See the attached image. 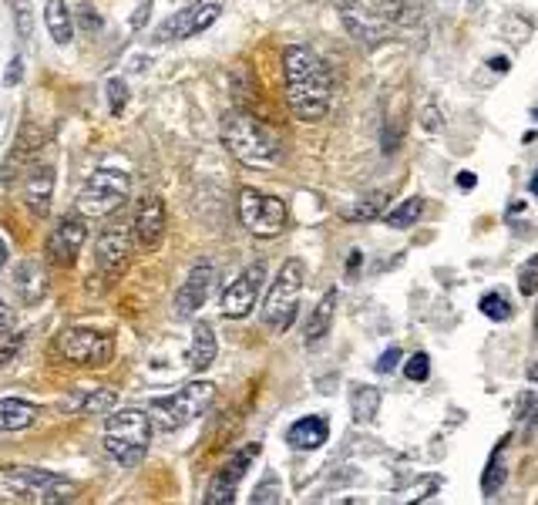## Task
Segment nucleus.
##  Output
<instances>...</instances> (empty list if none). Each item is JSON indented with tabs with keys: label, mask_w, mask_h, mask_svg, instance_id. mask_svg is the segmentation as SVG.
I'll return each mask as SVG.
<instances>
[{
	"label": "nucleus",
	"mask_w": 538,
	"mask_h": 505,
	"mask_svg": "<svg viewBox=\"0 0 538 505\" xmlns=\"http://www.w3.org/2000/svg\"><path fill=\"white\" fill-rule=\"evenodd\" d=\"M283 75H286V101L300 122H320L330 112L333 78L317 51L290 44L283 51Z\"/></svg>",
	"instance_id": "f257e3e1"
},
{
	"label": "nucleus",
	"mask_w": 538,
	"mask_h": 505,
	"mask_svg": "<svg viewBox=\"0 0 538 505\" xmlns=\"http://www.w3.org/2000/svg\"><path fill=\"white\" fill-rule=\"evenodd\" d=\"M219 135L226 152L246 169H276L286 155L280 132L249 112H229L222 118Z\"/></svg>",
	"instance_id": "f03ea898"
},
{
	"label": "nucleus",
	"mask_w": 538,
	"mask_h": 505,
	"mask_svg": "<svg viewBox=\"0 0 538 505\" xmlns=\"http://www.w3.org/2000/svg\"><path fill=\"white\" fill-rule=\"evenodd\" d=\"M78 499V485L37 465L0 468V502L11 505H61Z\"/></svg>",
	"instance_id": "7ed1b4c3"
},
{
	"label": "nucleus",
	"mask_w": 538,
	"mask_h": 505,
	"mask_svg": "<svg viewBox=\"0 0 538 505\" xmlns=\"http://www.w3.org/2000/svg\"><path fill=\"white\" fill-rule=\"evenodd\" d=\"M152 415L142 408H118L111 411L105 421V452L115 458L122 468L142 465V458L148 455V445H152Z\"/></svg>",
	"instance_id": "20e7f679"
},
{
	"label": "nucleus",
	"mask_w": 538,
	"mask_h": 505,
	"mask_svg": "<svg viewBox=\"0 0 538 505\" xmlns=\"http://www.w3.org/2000/svg\"><path fill=\"white\" fill-rule=\"evenodd\" d=\"M303 280H306V266L303 260H286L276 273L273 287H269L263 310H259V320L263 327H269L273 334H286L293 327L296 314H300V297H303Z\"/></svg>",
	"instance_id": "39448f33"
},
{
	"label": "nucleus",
	"mask_w": 538,
	"mask_h": 505,
	"mask_svg": "<svg viewBox=\"0 0 538 505\" xmlns=\"http://www.w3.org/2000/svg\"><path fill=\"white\" fill-rule=\"evenodd\" d=\"M212 401H216V384L192 381V384H182L179 391L165 394V398H155L148 404V415H152V425L159 431H179L189 425V421H196L199 415H206Z\"/></svg>",
	"instance_id": "423d86ee"
},
{
	"label": "nucleus",
	"mask_w": 538,
	"mask_h": 505,
	"mask_svg": "<svg viewBox=\"0 0 538 505\" xmlns=\"http://www.w3.org/2000/svg\"><path fill=\"white\" fill-rule=\"evenodd\" d=\"M128 192H132V179L122 169H95L91 179L85 182V189L78 192V213L88 219H105L115 209L125 206Z\"/></svg>",
	"instance_id": "0eeeda50"
},
{
	"label": "nucleus",
	"mask_w": 538,
	"mask_h": 505,
	"mask_svg": "<svg viewBox=\"0 0 538 505\" xmlns=\"http://www.w3.org/2000/svg\"><path fill=\"white\" fill-rule=\"evenodd\" d=\"M239 223L259 240H273L280 236L286 223H290V209L280 196H266L259 189H243L239 192Z\"/></svg>",
	"instance_id": "6e6552de"
},
{
	"label": "nucleus",
	"mask_w": 538,
	"mask_h": 505,
	"mask_svg": "<svg viewBox=\"0 0 538 505\" xmlns=\"http://www.w3.org/2000/svg\"><path fill=\"white\" fill-rule=\"evenodd\" d=\"M54 351H58L68 364L105 367L111 357H115V337L105 334V330H91V327H68L58 334Z\"/></svg>",
	"instance_id": "1a4fd4ad"
},
{
	"label": "nucleus",
	"mask_w": 538,
	"mask_h": 505,
	"mask_svg": "<svg viewBox=\"0 0 538 505\" xmlns=\"http://www.w3.org/2000/svg\"><path fill=\"white\" fill-rule=\"evenodd\" d=\"M85 243H88V216H81L78 209H74V213L61 216L58 223H54L44 253H48V263L51 266H58V270H68V266L78 263L81 246H85Z\"/></svg>",
	"instance_id": "9d476101"
},
{
	"label": "nucleus",
	"mask_w": 538,
	"mask_h": 505,
	"mask_svg": "<svg viewBox=\"0 0 538 505\" xmlns=\"http://www.w3.org/2000/svg\"><path fill=\"white\" fill-rule=\"evenodd\" d=\"M132 253H135V236L125 233V229H105L95 243V266L98 277L105 283H118L132 266Z\"/></svg>",
	"instance_id": "9b49d317"
},
{
	"label": "nucleus",
	"mask_w": 538,
	"mask_h": 505,
	"mask_svg": "<svg viewBox=\"0 0 538 505\" xmlns=\"http://www.w3.org/2000/svg\"><path fill=\"white\" fill-rule=\"evenodd\" d=\"M263 280H266V266L263 263L246 266V270L226 287V293H222V300H219L222 317H229V320L249 317V310H253L256 300H259V290H263Z\"/></svg>",
	"instance_id": "f8f14e48"
},
{
	"label": "nucleus",
	"mask_w": 538,
	"mask_h": 505,
	"mask_svg": "<svg viewBox=\"0 0 538 505\" xmlns=\"http://www.w3.org/2000/svg\"><path fill=\"white\" fill-rule=\"evenodd\" d=\"M219 14H222V4H216V0L182 7V11H175L169 21L159 27L155 41H185V38H196V34L209 31V27L219 21Z\"/></svg>",
	"instance_id": "ddd939ff"
},
{
	"label": "nucleus",
	"mask_w": 538,
	"mask_h": 505,
	"mask_svg": "<svg viewBox=\"0 0 538 505\" xmlns=\"http://www.w3.org/2000/svg\"><path fill=\"white\" fill-rule=\"evenodd\" d=\"M259 455V445H246L243 452H236L233 458H229L226 465L219 468L216 475H212V482H209V489H206V505H229V502H236V495H239V482H243V475H246V468L253 465V458Z\"/></svg>",
	"instance_id": "4468645a"
},
{
	"label": "nucleus",
	"mask_w": 538,
	"mask_h": 505,
	"mask_svg": "<svg viewBox=\"0 0 538 505\" xmlns=\"http://www.w3.org/2000/svg\"><path fill=\"white\" fill-rule=\"evenodd\" d=\"M165 226H169V213H165V202L159 196H145L138 202L135 219H132V236L138 250L145 253L159 250L165 240Z\"/></svg>",
	"instance_id": "2eb2a0df"
},
{
	"label": "nucleus",
	"mask_w": 538,
	"mask_h": 505,
	"mask_svg": "<svg viewBox=\"0 0 538 505\" xmlns=\"http://www.w3.org/2000/svg\"><path fill=\"white\" fill-rule=\"evenodd\" d=\"M212 280H216V266L212 263H199L189 270V277L175 293V317L179 320H189L196 317L209 300V290H212Z\"/></svg>",
	"instance_id": "dca6fc26"
},
{
	"label": "nucleus",
	"mask_w": 538,
	"mask_h": 505,
	"mask_svg": "<svg viewBox=\"0 0 538 505\" xmlns=\"http://www.w3.org/2000/svg\"><path fill=\"white\" fill-rule=\"evenodd\" d=\"M54 165H34L24 176V206L31 209L37 219L51 216V202H54Z\"/></svg>",
	"instance_id": "f3484780"
},
{
	"label": "nucleus",
	"mask_w": 538,
	"mask_h": 505,
	"mask_svg": "<svg viewBox=\"0 0 538 505\" xmlns=\"http://www.w3.org/2000/svg\"><path fill=\"white\" fill-rule=\"evenodd\" d=\"M327 438H330V421L323 415H303L286 431V442H290V448H296V452H317Z\"/></svg>",
	"instance_id": "a211bd4d"
},
{
	"label": "nucleus",
	"mask_w": 538,
	"mask_h": 505,
	"mask_svg": "<svg viewBox=\"0 0 538 505\" xmlns=\"http://www.w3.org/2000/svg\"><path fill=\"white\" fill-rule=\"evenodd\" d=\"M14 290L24 303H37L48 293V273L37 260H21L14 266Z\"/></svg>",
	"instance_id": "6ab92c4d"
},
{
	"label": "nucleus",
	"mask_w": 538,
	"mask_h": 505,
	"mask_svg": "<svg viewBox=\"0 0 538 505\" xmlns=\"http://www.w3.org/2000/svg\"><path fill=\"white\" fill-rule=\"evenodd\" d=\"M219 354V341L216 334H212L209 324H196V330H192V344H189V367L196 374L209 371L212 361H216Z\"/></svg>",
	"instance_id": "aec40b11"
},
{
	"label": "nucleus",
	"mask_w": 538,
	"mask_h": 505,
	"mask_svg": "<svg viewBox=\"0 0 538 505\" xmlns=\"http://www.w3.org/2000/svg\"><path fill=\"white\" fill-rule=\"evenodd\" d=\"M333 314H337V290H327V293H323V297H320L317 307H313L310 320H306V330H303L306 344H320L323 337L330 334Z\"/></svg>",
	"instance_id": "412c9836"
},
{
	"label": "nucleus",
	"mask_w": 538,
	"mask_h": 505,
	"mask_svg": "<svg viewBox=\"0 0 538 505\" xmlns=\"http://www.w3.org/2000/svg\"><path fill=\"white\" fill-rule=\"evenodd\" d=\"M37 421V408L21 398H0V435L4 431H24Z\"/></svg>",
	"instance_id": "4be33fe9"
},
{
	"label": "nucleus",
	"mask_w": 538,
	"mask_h": 505,
	"mask_svg": "<svg viewBox=\"0 0 538 505\" xmlns=\"http://www.w3.org/2000/svg\"><path fill=\"white\" fill-rule=\"evenodd\" d=\"M44 24H48V34L54 38V44L68 48L74 38V21L64 0H48V4H44Z\"/></svg>",
	"instance_id": "5701e85b"
},
{
	"label": "nucleus",
	"mask_w": 538,
	"mask_h": 505,
	"mask_svg": "<svg viewBox=\"0 0 538 505\" xmlns=\"http://www.w3.org/2000/svg\"><path fill=\"white\" fill-rule=\"evenodd\" d=\"M350 408H354L357 425H370L380 411V388H374V384H357L350 391Z\"/></svg>",
	"instance_id": "b1692460"
},
{
	"label": "nucleus",
	"mask_w": 538,
	"mask_h": 505,
	"mask_svg": "<svg viewBox=\"0 0 538 505\" xmlns=\"http://www.w3.org/2000/svg\"><path fill=\"white\" fill-rule=\"evenodd\" d=\"M505 448H508V438H502V442L495 445V452H491L488 458V465H485V475H481V492L488 495H498L502 492V485H505V475H508V468H505Z\"/></svg>",
	"instance_id": "393cba45"
},
{
	"label": "nucleus",
	"mask_w": 538,
	"mask_h": 505,
	"mask_svg": "<svg viewBox=\"0 0 538 505\" xmlns=\"http://www.w3.org/2000/svg\"><path fill=\"white\" fill-rule=\"evenodd\" d=\"M78 415H111L118 404V391L111 388H98V391H88V394H78Z\"/></svg>",
	"instance_id": "a878e982"
},
{
	"label": "nucleus",
	"mask_w": 538,
	"mask_h": 505,
	"mask_svg": "<svg viewBox=\"0 0 538 505\" xmlns=\"http://www.w3.org/2000/svg\"><path fill=\"white\" fill-rule=\"evenodd\" d=\"M384 209H387V192H374L367 199H357V206L343 209V219L347 223H367V219L384 216Z\"/></svg>",
	"instance_id": "bb28decb"
},
{
	"label": "nucleus",
	"mask_w": 538,
	"mask_h": 505,
	"mask_svg": "<svg viewBox=\"0 0 538 505\" xmlns=\"http://www.w3.org/2000/svg\"><path fill=\"white\" fill-rule=\"evenodd\" d=\"M421 216H424V199L411 196V199H404L397 209H391V213L384 216V223L394 226V229H407V226H414Z\"/></svg>",
	"instance_id": "cd10ccee"
},
{
	"label": "nucleus",
	"mask_w": 538,
	"mask_h": 505,
	"mask_svg": "<svg viewBox=\"0 0 538 505\" xmlns=\"http://www.w3.org/2000/svg\"><path fill=\"white\" fill-rule=\"evenodd\" d=\"M478 310L488 320H495V324H505V320H512V314H515L512 303H508V297H505V293H498V290L485 293V297L478 300Z\"/></svg>",
	"instance_id": "c85d7f7f"
},
{
	"label": "nucleus",
	"mask_w": 538,
	"mask_h": 505,
	"mask_svg": "<svg viewBox=\"0 0 538 505\" xmlns=\"http://www.w3.org/2000/svg\"><path fill=\"white\" fill-rule=\"evenodd\" d=\"M518 290H522L525 297H535L538 293V253L528 256L522 263V270H518Z\"/></svg>",
	"instance_id": "c756f323"
},
{
	"label": "nucleus",
	"mask_w": 538,
	"mask_h": 505,
	"mask_svg": "<svg viewBox=\"0 0 538 505\" xmlns=\"http://www.w3.org/2000/svg\"><path fill=\"white\" fill-rule=\"evenodd\" d=\"M280 499H283V495H280V479H276V475H266V479L253 489V495H249V502H256V505L280 502Z\"/></svg>",
	"instance_id": "7c9ffc66"
},
{
	"label": "nucleus",
	"mask_w": 538,
	"mask_h": 505,
	"mask_svg": "<svg viewBox=\"0 0 538 505\" xmlns=\"http://www.w3.org/2000/svg\"><path fill=\"white\" fill-rule=\"evenodd\" d=\"M105 91H108V112L118 118V115L125 112V101H128V85H125L122 78H111Z\"/></svg>",
	"instance_id": "2f4dec72"
},
{
	"label": "nucleus",
	"mask_w": 538,
	"mask_h": 505,
	"mask_svg": "<svg viewBox=\"0 0 538 505\" xmlns=\"http://www.w3.org/2000/svg\"><path fill=\"white\" fill-rule=\"evenodd\" d=\"M404 374H407V381H428V374H431V357L424 354V351H417L411 361L404 364Z\"/></svg>",
	"instance_id": "473e14b6"
},
{
	"label": "nucleus",
	"mask_w": 538,
	"mask_h": 505,
	"mask_svg": "<svg viewBox=\"0 0 538 505\" xmlns=\"http://www.w3.org/2000/svg\"><path fill=\"white\" fill-rule=\"evenodd\" d=\"M14 17H17V34L31 38V0H14Z\"/></svg>",
	"instance_id": "72a5a7b5"
},
{
	"label": "nucleus",
	"mask_w": 538,
	"mask_h": 505,
	"mask_svg": "<svg viewBox=\"0 0 538 505\" xmlns=\"http://www.w3.org/2000/svg\"><path fill=\"white\" fill-rule=\"evenodd\" d=\"M401 357H404V351H401V347H387V351L384 354H380L377 357V374H394L397 371V364H401Z\"/></svg>",
	"instance_id": "f704fd0d"
},
{
	"label": "nucleus",
	"mask_w": 538,
	"mask_h": 505,
	"mask_svg": "<svg viewBox=\"0 0 538 505\" xmlns=\"http://www.w3.org/2000/svg\"><path fill=\"white\" fill-rule=\"evenodd\" d=\"M21 347H24V334H14V330H11V334H7V344L0 347V367L11 364V361H14V354L21 351Z\"/></svg>",
	"instance_id": "c9c22d12"
},
{
	"label": "nucleus",
	"mask_w": 538,
	"mask_h": 505,
	"mask_svg": "<svg viewBox=\"0 0 538 505\" xmlns=\"http://www.w3.org/2000/svg\"><path fill=\"white\" fill-rule=\"evenodd\" d=\"M21 78H24V61H21V54H14L11 64H7L4 85H7V88H17V85H21Z\"/></svg>",
	"instance_id": "e433bc0d"
},
{
	"label": "nucleus",
	"mask_w": 538,
	"mask_h": 505,
	"mask_svg": "<svg viewBox=\"0 0 538 505\" xmlns=\"http://www.w3.org/2000/svg\"><path fill=\"white\" fill-rule=\"evenodd\" d=\"M17 324V314H14V307H7L4 297H0V337H7L14 330Z\"/></svg>",
	"instance_id": "4c0bfd02"
},
{
	"label": "nucleus",
	"mask_w": 538,
	"mask_h": 505,
	"mask_svg": "<svg viewBox=\"0 0 538 505\" xmlns=\"http://www.w3.org/2000/svg\"><path fill=\"white\" fill-rule=\"evenodd\" d=\"M78 24H81V31H98V27H101V17L95 14V7H81Z\"/></svg>",
	"instance_id": "58836bf2"
},
{
	"label": "nucleus",
	"mask_w": 538,
	"mask_h": 505,
	"mask_svg": "<svg viewBox=\"0 0 538 505\" xmlns=\"http://www.w3.org/2000/svg\"><path fill=\"white\" fill-rule=\"evenodd\" d=\"M148 11H152V0H142V4H138V11L132 14V31H142L145 21H148Z\"/></svg>",
	"instance_id": "ea45409f"
},
{
	"label": "nucleus",
	"mask_w": 538,
	"mask_h": 505,
	"mask_svg": "<svg viewBox=\"0 0 538 505\" xmlns=\"http://www.w3.org/2000/svg\"><path fill=\"white\" fill-rule=\"evenodd\" d=\"M360 263H364V256H360V250L350 253V260H347V277H354V273L360 270Z\"/></svg>",
	"instance_id": "a19ab883"
},
{
	"label": "nucleus",
	"mask_w": 538,
	"mask_h": 505,
	"mask_svg": "<svg viewBox=\"0 0 538 505\" xmlns=\"http://www.w3.org/2000/svg\"><path fill=\"white\" fill-rule=\"evenodd\" d=\"M475 186H478L475 172H461V176H458V189H475Z\"/></svg>",
	"instance_id": "79ce46f5"
},
{
	"label": "nucleus",
	"mask_w": 538,
	"mask_h": 505,
	"mask_svg": "<svg viewBox=\"0 0 538 505\" xmlns=\"http://www.w3.org/2000/svg\"><path fill=\"white\" fill-rule=\"evenodd\" d=\"M4 263H7V240L0 236V270H4Z\"/></svg>",
	"instance_id": "37998d69"
},
{
	"label": "nucleus",
	"mask_w": 538,
	"mask_h": 505,
	"mask_svg": "<svg viewBox=\"0 0 538 505\" xmlns=\"http://www.w3.org/2000/svg\"><path fill=\"white\" fill-rule=\"evenodd\" d=\"M532 192H535V196H538V176L532 179Z\"/></svg>",
	"instance_id": "c03bdc74"
},
{
	"label": "nucleus",
	"mask_w": 538,
	"mask_h": 505,
	"mask_svg": "<svg viewBox=\"0 0 538 505\" xmlns=\"http://www.w3.org/2000/svg\"><path fill=\"white\" fill-rule=\"evenodd\" d=\"M535 337H538V310H535Z\"/></svg>",
	"instance_id": "a18cd8bd"
},
{
	"label": "nucleus",
	"mask_w": 538,
	"mask_h": 505,
	"mask_svg": "<svg viewBox=\"0 0 538 505\" xmlns=\"http://www.w3.org/2000/svg\"><path fill=\"white\" fill-rule=\"evenodd\" d=\"M532 118H535V122H538V108H532Z\"/></svg>",
	"instance_id": "49530a36"
},
{
	"label": "nucleus",
	"mask_w": 538,
	"mask_h": 505,
	"mask_svg": "<svg viewBox=\"0 0 538 505\" xmlns=\"http://www.w3.org/2000/svg\"><path fill=\"white\" fill-rule=\"evenodd\" d=\"M471 4H481V0H471Z\"/></svg>",
	"instance_id": "de8ad7c7"
}]
</instances>
